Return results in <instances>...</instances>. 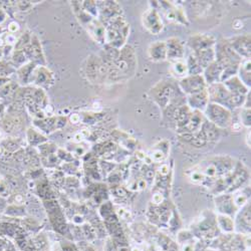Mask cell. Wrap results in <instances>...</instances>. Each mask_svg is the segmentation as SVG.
<instances>
[{
    "label": "cell",
    "mask_w": 251,
    "mask_h": 251,
    "mask_svg": "<svg viewBox=\"0 0 251 251\" xmlns=\"http://www.w3.org/2000/svg\"><path fill=\"white\" fill-rule=\"evenodd\" d=\"M131 251H141L139 248H137V247H133L132 249H131Z\"/></svg>",
    "instance_id": "35"
},
{
    "label": "cell",
    "mask_w": 251,
    "mask_h": 251,
    "mask_svg": "<svg viewBox=\"0 0 251 251\" xmlns=\"http://www.w3.org/2000/svg\"><path fill=\"white\" fill-rule=\"evenodd\" d=\"M222 83L231 95L246 96L250 92V89H248L246 86L243 85V82L238 78L237 75H234L232 77L226 79Z\"/></svg>",
    "instance_id": "16"
},
{
    "label": "cell",
    "mask_w": 251,
    "mask_h": 251,
    "mask_svg": "<svg viewBox=\"0 0 251 251\" xmlns=\"http://www.w3.org/2000/svg\"><path fill=\"white\" fill-rule=\"evenodd\" d=\"M217 43L216 38L208 33H196L189 37L187 45L191 50V52H197L200 50L213 49Z\"/></svg>",
    "instance_id": "10"
},
{
    "label": "cell",
    "mask_w": 251,
    "mask_h": 251,
    "mask_svg": "<svg viewBox=\"0 0 251 251\" xmlns=\"http://www.w3.org/2000/svg\"><path fill=\"white\" fill-rule=\"evenodd\" d=\"M167 59L170 62L185 58V44L179 37H170L165 41Z\"/></svg>",
    "instance_id": "11"
},
{
    "label": "cell",
    "mask_w": 251,
    "mask_h": 251,
    "mask_svg": "<svg viewBox=\"0 0 251 251\" xmlns=\"http://www.w3.org/2000/svg\"><path fill=\"white\" fill-rule=\"evenodd\" d=\"M215 206L218 214H224L231 216L236 213L238 209L235 207L232 199V194L223 193L215 197Z\"/></svg>",
    "instance_id": "12"
},
{
    "label": "cell",
    "mask_w": 251,
    "mask_h": 251,
    "mask_svg": "<svg viewBox=\"0 0 251 251\" xmlns=\"http://www.w3.org/2000/svg\"><path fill=\"white\" fill-rule=\"evenodd\" d=\"M223 74V68L215 60L211 65H209L204 69L202 75L207 83V86L213 85V83L221 82V76Z\"/></svg>",
    "instance_id": "15"
},
{
    "label": "cell",
    "mask_w": 251,
    "mask_h": 251,
    "mask_svg": "<svg viewBox=\"0 0 251 251\" xmlns=\"http://www.w3.org/2000/svg\"><path fill=\"white\" fill-rule=\"evenodd\" d=\"M164 142H165V141L162 142V148H157V147H155V148L153 149V152L151 153V155H148L152 162L159 163V162H163V161L165 160V158H166V156H167V151H168V150H165L164 147H167V146H169V144H168V142H167V143L165 144V146H163V145H164Z\"/></svg>",
    "instance_id": "24"
},
{
    "label": "cell",
    "mask_w": 251,
    "mask_h": 251,
    "mask_svg": "<svg viewBox=\"0 0 251 251\" xmlns=\"http://www.w3.org/2000/svg\"><path fill=\"white\" fill-rule=\"evenodd\" d=\"M79 251H95V249H94V248H92L91 246H86L85 248L81 249V250H79Z\"/></svg>",
    "instance_id": "33"
},
{
    "label": "cell",
    "mask_w": 251,
    "mask_h": 251,
    "mask_svg": "<svg viewBox=\"0 0 251 251\" xmlns=\"http://www.w3.org/2000/svg\"><path fill=\"white\" fill-rule=\"evenodd\" d=\"M190 180L191 182L195 183V184H203L205 182V177L204 175L197 169V170H194L192 171L191 175H190Z\"/></svg>",
    "instance_id": "26"
},
{
    "label": "cell",
    "mask_w": 251,
    "mask_h": 251,
    "mask_svg": "<svg viewBox=\"0 0 251 251\" xmlns=\"http://www.w3.org/2000/svg\"><path fill=\"white\" fill-rule=\"evenodd\" d=\"M203 114L208 122L216 126L220 130L229 128L233 117L232 111L215 102H209Z\"/></svg>",
    "instance_id": "3"
},
{
    "label": "cell",
    "mask_w": 251,
    "mask_h": 251,
    "mask_svg": "<svg viewBox=\"0 0 251 251\" xmlns=\"http://www.w3.org/2000/svg\"><path fill=\"white\" fill-rule=\"evenodd\" d=\"M157 4L164 9L165 17L169 23L178 24L182 25H189V20H188L185 10L180 4L173 3V1H157Z\"/></svg>",
    "instance_id": "5"
},
{
    "label": "cell",
    "mask_w": 251,
    "mask_h": 251,
    "mask_svg": "<svg viewBox=\"0 0 251 251\" xmlns=\"http://www.w3.org/2000/svg\"><path fill=\"white\" fill-rule=\"evenodd\" d=\"M232 199L235 207L238 209L249 203L250 199V188H246V189H239L236 192L232 193Z\"/></svg>",
    "instance_id": "22"
},
{
    "label": "cell",
    "mask_w": 251,
    "mask_h": 251,
    "mask_svg": "<svg viewBox=\"0 0 251 251\" xmlns=\"http://www.w3.org/2000/svg\"><path fill=\"white\" fill-rule=\"evenodd\" d=\"M186 64L188 67V75H198L203 74V68L200 66L194 53H190L186 58Z\"/></svg>",
    "instance_id": "23"
},
{
    "label": "cell",
    "mask_w": 251,
    "mask_h": 251,
    "mask_svg": "<svg viewBox=\"0 0 251 251\" xmlns=\"http://www.w3.org/2000/svg\"><path fill=\"white\" fill-rule=\"evenodd\" d=\"M214 50L215 60L223 68V70L239 68L243 59L230 47L227 38H222L218 40Z\"/></svg>",
    "instance_id": "2"
},
{
    "label": "cell",
    "mask_w": 251,
    "mask_h": 251,
    "mask_svg": "<svg viewBox=\"0 0 251 251\" xmlns=\"http://www.w3.org/2000/svg\"><path fill=\"white\" fill-rule=\"evenodd\" d=\"M206 89L207 83L202 75H187L179 81V90L185 97L200 93Z\"/></svg>",
    "instance_id": "7"
},
{
    "label": "cell",
    "mask_w": 251,
    "mask_h": 251,
    "mask_svg": "<svg viewBox=\"0 0 251 251\" xmlns=\"http://www.w3.org/2000/svg\"><path fill=\"white\" fill-rule=\"evenodd\" d=\"M216 224L219 230L223 231L226 234H231L235 230V224L234 220L231 216L224 215V214H218L215 216Z\"/></svg>",
    "instance_id": "18"
},
{
    "label": "cell",
    "mask_w": 251,
    "mask_h": 251,
    "mask_svg": "<svg viewBox=\"0 0 251 251\" xmlns=\"http://www.w3.org/2000/svg\"><path fill=\"white\" fill-rule=\"evenodd\" d=\"M246 144L248 147H250V130L246 134Z\"/></svg>",
    "instance_id": "32"
},
{
    "label": "cell",
    "mask_w": 251,
    "mask_h": 251,
    "mask_svg": "<svg viewBox=\"0 0 251 251\" xmlns=\"http://www.w3.org/2000/svg\"><path fill=\"white\" fill-rule=\"evenodd\" d=\"M152 100L164 111L169 107H180L186 103V97L180 98L172 82L161 80L151 89Z\"/></svg>",
    "instance_id": "1"
},
{
    "label": "cell",
    "mask_w": 251,
    "mask_h": 251,
    "mask_svg": "<svg viewBox=\"0 0 251 251\" xmlns=\"http://www.w3.org/2000/svg\"><path fill=\"white\" fill-rule=\"evenodd\" d=\"M238 119L239 123L241 124L242 127L250 129V125H251V111L248 108H240L238 109Z\"/></svg>",
    "instance_id": "25"
},
{
    "label": "cell",
    "mask_w": 251,
    "mask_h": 251,
    "mask_svg": "<svg viewBox=\"0 0 251 251\" xmlns=\"http://www.w3.org/2000/svg\"><path fill=\"white\" fill-rule=\"evenodd\" d=\"M115 74L121 76H129L135 74L137 68V58L134 50L130 46L122 48L117 59L113 62Z\"/></svg>",
    "instance_id": "4"
},
{
    "label": "cell",
    "mask_w": 251,
    "mask_h": 251,
    "mask_svg": "<svg viewBox=\"0 0 251 251\" xmlns=\"http://www.w3.org/2000/svg\"><path fill=\"white\" fill-rule=\"evenodd\" d=\"M192 239L182 243L181 251H195V243L192 242Z\"/></svg>",
    "instance_id": "27"
},
{
    "label": "cell",
    "mask_w": 251,
    "mask_h": 251,
    "mask_svg": "<svg viewBox=\"0 0 251 251\" xmlns=\"http://www.w3.org/2000/svg\"><path fill=\"white\" fill-rule=\"evenodd\" d=\"M119 251H131L128 247H121L120 249H119Z\"/></svg>",
    "instance_id": "34"
},
{
    "label": "cell",
    "mask_w": 251,
    "mask_h": 251,
    "mask_svg": "<svg viewBox=\"0 0 251 251\" xmlns=\"http://www.w3.org/2000/svg\"><path fill=\"white\" fill-rule=\"evenodd\" d=\"M149 58L153 61L167 60V50L165 41H154L148 48Z\"/></svg>",
    "instance_id": "17"
},
{
    "label": "cell",
    "mask_w": 251,
    "mask_h": 251,
    "mask_svg": "<svg viewBox=\"0 0 251 251\" xmlns=\"http://www.w3.org/2000/svg\"><path fill=\"white\" fill-rule=\"evenodd\" d=\"M209 102H210V100H209V96H208L207 89L200 92V93L186 97V104H187V106L192 110L200 111L202 113L204 112V110L206 109L207 104Z\"/></svg>",
    "instance_id": "14"
},
{
    "label": "cell",
    "mask_w": 251,
    "mask_h": 251,
    "mask_svg": "<svg viewBox=\"0 0 251 251\" xmlns=\"http://www.w3.org/2000/svg\"><path fill=\"white\" fill-rule=\"evenodd\" d=\"M165 201V198H164V195L160 192L158 193H155L152 197V202L154 205H161L162 203H164Z\"/></svg>",
    "instance_id": "28"
},
{
    "label": "cell",
    "mask_w": 251,
    "mask_h": 251,
    "mask_svg": "<svg viewBox=\"0 0 251 251\" xmlns=\"http://www.w3.org/2000/svg\"><path fill=\"white\" fill-rule=\"evenodd\" d=\"M118 214H119V216H120L121 218H123V219H125V220H128V219L131 217L130 212L127 211V210H125V209H123V208H121L120 210L118 211Z\"/></svg>",
    "instance_id": "30"
},
{
    "label": "cell",
    "mask_w": 251,
    "mask_h": 251,
    "mask_svg": "<svg viewBox=\"0 0 251 251\" xmlns=\"http://www.w3.org/2000/svg\"><path fill=\"white\" fill-rule=\"evenodd\" d=\"M207 92L209 96V100L210 102H215L221 106L229 109H231V100H232V95L228 92V90L225 88L222 82L213 83V85L207 86Z\"/></svg>",
    "instance_id": "6"
},
{
    "label": "cell",
    "mask_w": 251,
    "mask_h": 251,
    "mask_svg": "<svg viewBox=\"0 0 251 251\" xmlns=\"http://www.w3.org/2000/svg\"><path fill=\"white\" fill-rule=\"evenodd\" d=\"M228 44L233 50L244 60L250 59L251 54V37L250 34H240L227 38Z\"/></svg>",
    "instance_id": "9"
},
{
    "label": "cell",
    "mask_w": 251,
    "mask_h": 251,
    "mask_svg": "<svg viewBox=\"0 0 251 251\" xmlns=\"http://www.w3.org/2000/svg\"><path fill=\"white\" fill-rule=\"evenodd\" d=\"M234 224L239 232H242L244 235H250V203L241 207L236 212Z\"/></svg>",
    "instance_id": "13"
},
{
    "label": "cell",
    "mask_w": 251,
    "mask_h": 251,
    "mask_svg": "<svg viewBox=\"0 0 251 251\" xmlns=\"http://www.w3.org/2000/svg\"><path fill=\"white\" fill-rule=\"evenodd\" d=\"M251 60L250 59H244L240 64L238 71H237V76L238 78L243 82V85L246 86L248 89H250L251 86Z\"/></svg>",
    "instance_id": "19"
},
{
    "label": "cell",
    "mask_w": 251,
    "mask_h": 251,
    "mask_svg": "<svg viewBox=\"0 0 251 251\" xmlns=\"http://www.w3.org/2000/svg\"><path fill=\"white\" fill-rule=\"evenodd\" d=\"M159 174L161 175V176H163V177H167L169 175V173H170V168H169V166L168 165H166V164H163L160 168H159Z\"/></svg>",
    "instance_id": "29"
},
{
    "label": "cell",
    "mask_w": 251,
    "mask_h": 251,
    "mask_svg": "<svg viewBox=\"0 0 251 251\" xmlns=\"http://www.w3.org/2000/svg\"><path fill=\"white\" fill-rule=\"evenodd\" d=\"M171 73L175 77L183 78L188 75V67L186 64V59H179L171 62Z\"/></svg>",
    "instance_id": "21"
},
{
    "label": "cell",
    "mask_w": 251,
    "mask_h": 251,
    "mask_svg": "<svg viewBox=\"0 0 251 251\" xmlns=\"http://www.w3.org/2000/svg\"><path fill=\"white\" fill-rule=\"evenodd\" d=\"M142 24L143 26L153 35L160 34L164 29L162 17L155 7H151L143 13Z\"/></svg>",
    "instance_id": "8"
},
{
    "label": "cell",
    "mask_w": 251,
    "mask_h": 251,
    "mask_svg": "<svg viewBox=\"0 0 251 251\" xmlns=\"http://www.w3.org/2000/svg\"><path fill=\"white\" fill-rule=\"evenodd\" d=\"M127 194H128L127 190L124 189V188H121V187H117V188H116V195H117L118 197L124 198V197L127 196Z\"/></svg>",
    "instance_id": "31"
},
{
    "label": "cell",
    "mask_w": 251,
    "mask_h": 251,
    "mask_svg": "<svg viewBox=\"0 0 251 251\" xmlns=\"http://www.w3.org/2000/svg\"><path fill=\"white\" fill-rule=\"evenodd\" d=\"M196 56L200 66L204 69H206L209 65H211L213 61H215V50L208 49L204 50H200L197 52H192Z\"/></svg>",
    "instance_id": "20"
}]
</instances>
